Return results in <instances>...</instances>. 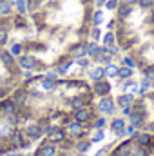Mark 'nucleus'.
I'll return each mask as SVG.
<instances>
[{"mask_svg": "<svg viewBox=\"0 0 154 156\" xmlns=\"http://www.w3.org/2000/svg\"><path fill=\"white\" fill-rule=\"evenodd\" d=\"M138 89H140V83L134 82L132 78L125 80L123 85H121V93H132V94H138Z\"/></svg>", "mask_w": 154, "mask_h": 156, "instance_id": "20", "label": "nucleus"}, {"mask_svg": "<svg viewBox=\"0 0 154 156\" xmlns=\"http://www.w3.org/2000/svg\"><path fill=\"white\" fill-rule=\"evenodd\" d=\"M89 37H91V40H94V42H100L103 35H102V31H100V27H96V26H93V27H91V35H89Z\"/></svg>", "mask_w": 154, "mask_h": 156, "instance_id": "38", "label": "nucleus"}, {"mask_svg": "<svg viewBox=\"0 0 154 156\" xmlns=\"http://www.w3.org/2000/svg\"><path fill=\"white\" fill-rule=\"evenodd\" d=\"M87 76H89L91 82L103 80V78H105V67H103V66H94V67H91V69H89Z\"/></svg>", "mask_w": 154, "mask_h": 156, "instance_id": "17", "label": "nucleus"}, {"mask_svg": "<svg viewBox=\"0 0 154 156\" xmlns=\"http://www.w3.org/2000/svg\"><path fill=\"white\" fill-rule=\"evenodd\" d=\"M11 100L16 104L18 109L24 107V105L27 104V100H29V93H27V89H18V91H15L13 96H11Z\"/></svg>", "mask_w": 154, "mask_h": 156, "instance_id": "13", "label": "nucleus"}, {"mask_svg": "<svg viewBox=\"0 0 154 156\" xmlns=\"http://www.w3.org/2000/svg\"><path fill=\"white\" fill-rule=\"evenodd\" d=\"M145 129H147L149 133H152V134H154V120H151V122H147V123H145Z\"/></svg>", "mask_w": 154, "mask_h": 156, "instance_id": "48", "label": "nucleus"}, {"mask_svg": "<svg viewBox=\"0 0 154 156\" xmlns=\"http://www.w3.org/2000/svg\"><path fill=\"white\" fill-rule=\"evenodd\" d=\"M107 123H109V122H107V118L102 115V116L94 118V122H93V129H105V127H107Z\"/></svg>", "mask_w": 154, "mask_h": 156, "instance_id": "35", "label": "nucleus"}, {"mask_svg": "<svg viewBox=\"0 0 154 156\" xmlns=\"http://www.w3.org/2000/svg\"><path fill=\"white\" fill-rule=\"evenodd\" d=\"M16 64H18L20 69H29V71L38 69V62H37V58L33 55H20L16 58Z\"/></svg>", "mask_w": 154, "mask_h": 156, "instance_id": "6", "label": "nucleus"}, {"mask_svg": "<svg viewBox=\"0 0 154 156\" xmlns=\"http://www.w3.org/2000/svg\"><path fill=\"white\" fill-rule=\"evenodd\" d=\"M111 89H113V85H111V82L107 80V78H103V80H96V82H93V94H96V96H109L111 94Z\"/></svg>", "mask_w": 154, "mask_h": 156, "instance_id": "4", "label": "nucleus"}, {"mask_svg": "<svg viewBox=\"0 0 154 156\" xmlns=\"http://www.w3.org/2000/svg\"><path fill=\"white\" fill-rule=\"evenodd\" d=\"M132 76H134V69H131L127 66H120L118 67V80L125 82V80H129V78H132Z\"/></svg>", "mask_w": 154, "mask_h": 156, "instance_id": "25", "label": "nucleus"}, {"mask_svg": "<svg viewBox=\"0 0 154 156\" xmlns=\"http://www.w3.org/2000/svg\"><path fill=\"white\" fill-rule=\"evenodd\" d=\"M131 156H149V149L140 147V145H134V147H132V153H131Z\"/></svg>", "mask_w": 154, "mask_h": 156, "instance_id": "37", "label": "nucleus"}, {"mask_svg": "<svg viewBox=\"0 0 154 156\" xmlns=\"http://www.w3.org/2000/svg\"><path fill=\"white\" fill-rule=\"evenodd\" d=\"M116 100L113 96H102L98 102H96V109L103 115V116H109V115H113L116 111Z\"/></svg>", "mask_w": 154, "mask_h": 156, "instance_id": "1", "label": "nucleus"}, {"mask_svg": "<svg viewBox=\"0 0 154 156\" xmlns=\"http://www.w3.org/2000/svg\"><path fill=\"white\" fill-rule=\"evenodd\" d=\"M13 15V2L0 0V18H9Z\"/></svg>", "mask_w": 154, "mask_h": 156, "instance_id": "21", "label": "nucleus"}, {"mask_svg": "<svg viewBox=\"0 0 154 156\" xmlns=\"http://www.w3.org/2000/svg\"><path fill=\"white\" fill-rule=\"evenodd\" d=\"M114 134H116V138H118V140H123V138H127V131H125V129L118 131V133H114Z\"/></svg>", "mask_w": 154, "mask_h": 156, "instance_id": "47", "label": "nucleus"}, {"mask_svg": "<svg viewBox=\"0 0 154 156\" xmlns=\"http://www.w3.org/2000/svg\"><path fill=\"white\" fill-rule=\"evenodd\" d=\"M132 113V105H127V107H121V116L125 118V116H129Z\"/></svg>", "mask_w": 154, "mask_h": 156, "instance_id": "46", "label": "nucleus"}, {"mask_svg": "<svg viewBox=\"0 0 154 156\" xmlns=\"http://www.w3.org/2000/svg\"><path fill=\"white\" fill-rule=\"evenodd\" d=\"M73 120H76V122H80V123H89L91 120H93V109L91 107H78V109H75V113H73Z\"/></svg>", "mask_w": 154, "mask_h": 156, "instance_id": "8", "label": "nucleus"}, {"mask_svg": "<svg viewBox=\"0 0 154 156\" xmlns=\"http://www.w3.org/2000/svg\"><path fill=\"white\" fill-rule=\"evenodd\" d=\"M121 66H127V67H131V69H136V67H138L136 60H134L132 56H129V55H123V56H121Z\"/></svg>", "mask_w": 154, "mask_h": 156, "instance_id": "36", "label": "nucleus"}, {"mask_svg": "<svg viewBox=\"0 0 154 156\" xmlns=\"http://www.w3.org/2000/svg\"><path fill=\"white\" fill-rule=\"evenodd\" d=\"M116 44V31H107L103 37H102V45H113Z\"/></svg>", "mask_w": 154, "mask_h": 156, "instance_id": "32", "label": "nucleus"}, {"mask_svg": "<svg viewBox=\"0 0 154 156\" xmlns=\"http://www.w3.org/2000/svg\"><path fill=\"white\" fill-rule=\"evenodd\" d=\"M9 53L15 56V58H18L20 55H24V44H11V47H9Z\"/></svg>", "mask_w": 154, "mask_h": 156, "instance_id": "34", "label": "nucleus"}, {"mask_svg": "<svg viewBox=\"0 0 154 156\" xmlns=\"http://www.w3.org/2000/svg\"><path fill=\"white\" fill-rule=\"evenodd\" d=\"M64 127H65L67 134H69V136H73V138H76V140L85 138V134H87V133H85V125H83V123H80V122H76V120H73V122L69 120Z\"/></svg>", "mask_w": 154, "mask_h": 156, "instance_id": "2", "label": "nucleus"}, {"mask_svg": "<svg viewBox=\"0 0 154 156\" xmlns=\"http://www.w3.org/2000/svg\"><path fill=\"white\" fill-rule=\"evenodd\" d=\"M89 104V98L85 96V94H75L71 100H69V105L73 107V109H78V107H85Z\"/></svg>", "mask_w": 154, "mask_h": 156, "instance_id": "19", "label": "nucleus"}, {"mask_svg": "<svg viewBox=\"0 0 154 156\" xmlns=\"http://www.w3.org/2000/svg\"><path fill=\"white\" fill-rule=\"evenodd\" d=\"M73 64H75L73 60H67V62L58 64V66H56V73H58V76H65V75L69 73V69H71V66H73Z\"/></svg>", "mask_w": 154, "mask_h": 156, "instance_id": "30", "label": "nucleus"}, {"mask_svg": "<svg viewBox=\"0 0 154 156\" xmlns=\"http://www.w3.org/2000/svg\"><path fill=\"white\" fill-rule=\"evenodd\" d=\"M143 76L154 80V64H149L147 67H143Z\"/></svg>", "mask_w": 154, "mask_h": 156, "instance_id": "42", "label": "nucleus"}, {"mask_svg": "<svg viewBox=\"0 0 154 156\" xmlns=\"http://www.w3.org/2000/svg\"><path fill=\"white\" fill-rule=\"evenodd\" d=\"M125 125H127V122H125V118H123V116L113 118V120L109 122V127H111V131H113V133H118V131L125 129Z\"/></svg>", "mask_w": 154, "mask_h": 156, "instance_id": "24", "label": "nucleus"}, {"mask_svg": "<svg viewBox=\"0 0 154 156\" xmlns=\"http://www.w3.org/2000/svg\"><path fill=\"white\" fill-rule=\"evenodd\" d=\"M127 122L131 123V125H136L138 129L140 127H143L147 122H145V111H138V109H132V113L127 116Z\"/></svg>", "mask_w": 154, "mask_h": 156, "instance_id": "11", "label": "nucleus"}, {"mask_svg": "<svg viewBox=\"0 0 154 156\" xmlns=\"http://www.w3.org/2000/svg\"><path fill=\"white\" fill-rule=\"evenodd\" d=\"M91 144H100L105 140V129H94V133L91 134Z\"/></svg>", "mask_w": 154, "mask_h": 156, "instance_id": "31", "label": "nucleus"}, {"mask_svg": "<svg viewBox=\"0 0 154 156\" xmlns=\"http://www.w3.org/2000/svg\"><path fill=\"white\" fill-rule=\"evenodd\" d=\"M132 5H129V4H125V2H120V5L116 7V16L120 18V20H125V18H129L131 15H132Z\"/></svg>", "mask_w": 154, "mask_h": 156, "instance_id": "16", "label": "nucleus"}, {"mask_svg": "<svg viewBox=\"0 0 154 156\" xmlns=\"http://www.w3.org/2000/svg\"><path fill=\"white\" fill-rule=\"evenodd\" d=\"M75 62H76L78 67H82V69H89V67H91V58H89V56L78 58V60H75Z\"/></svg>", "mask_w": 154, "mask_h": 156, "instance_id": "39", "label": "nucleus"}, {"mask_svg": "<svg viewBox=\"0 0 154 156\" xmlns=\"http://www.w3.org/2000/svg\"><path fill=\"white\" fill-rule=\"evenodd\" d=\"M56 85H58V80H51V78H45V76H42V80H40L42 91H54Z\"/></svg>", "mask_w": 154, "mask_h": 156, "instance_id": "26", "label": "nucleus"}, {"mask_svg": "<svg viewBox=\"0 0 154 156\" xmlns=\"http://www.w3.org/2000/svg\"><path fill=\"white\" fill-rule=\"evenodd\" d=\"M132 147H134V140L129 138V140H125L123 144H120L114 151H113V156H131Z\"/></svg>", "mask_w": 154, "mask_h": 156, "instance_id": "12", "label": "nucleus"}, {"mask_svg": "<svg viewBox=\"0 0 154 156\" xmlns=\"http://www.w3.org/2000/svg\"><path fill=\"white\" fill-rule=\"evenodd\" d=\"M138 5L143 9V11H149L154 7V0H138Z\"/></svg>", "mask_w": 154, "mask_h": 156, "instance_id": "40", "label": "nucleus"}, {"mask_svg": "<svg viewBox=\"0 0 154 156\" xmlns=\"http://www.w3.org/2000/svg\"><path fill=\"white\" fill-rule=\"evenodd\" d=\"M103 20H105L103 9H98V7H96V11L93 13V20H91V24H93V26H96V27H100V26L103 24Z\"/></svg>", "mask_w": 154, "mask_h": 156, "instance_id": "27", "label": "nucleus"}, {"mask_svg": "<svg viewBox=\"0 0 154 156\" xmlns=\"http://www.w3.org/2000/svg\"><path fill=\"white\" fill-rule=\"evenodd\" d=\"M47 138H49V142L60 145V144H64V142L67 140V131H65V127H62V125H54Z\"/></svg>", "mask_w": 154, "mask_h": 156, "instance_id": "7", "label": "nucleus"}, {"mask_svg": "<svg viewBox=\"0 0 154 156\" xmlns=\"http://www.w3.org/2000/svg\"><path fill=\"white\" fill-rule=\"evenodd\" d=\"M105 2H107V0H94V5H96L98 9H102V7L105 5Z\"/></svg>", "mask_w": 154, "mask_h": 156, "instance_id": "49", "label": "nucleus"}, {"mask_svg": "<svg viewBox=\"0 0 154 156\" xmlns=\"http://www.w3.org/2000/svg\"><path fill=\"white\" fill-rule=\"evenodd\" d=\"M0 156H4V154H0Z\"/></svg>", "mask_w": 154, "mask_h": 156, "instance_id": "55", "label": "nucleus"}, {"mask_svg": "<svg viewBox=\"0 0 154 156\" xmlns=\"http://www.w3.org/2000/svg\"><path fill=\"white\" fill-rule=\"evenodd\" d=\"M45 78H51V80H58V73H56V69H49V71H45V75H44Z\"/></svg>", "mask_w": 154, "mask_h": 156, "instance_id": "44", "label": "nucleus"}, {"mask_svg": "<svg viewBox=\"0 0 154 156\" xmlns=\"http://www.w3.org/2000/svg\"><path fill=\"white\" fill-rule=\"evenodd\" d=\"M5 156H26V154H16V153H5Z\"/></svg>", "mask_w": 154, "mask_h": 156, "instance_id": "52", "label": "nucleus"}, {"mask_svg": "<svg viewBox=\"0 0 154 156\" xmlns=\"http://www.w3.org/2000/svg\"><path fill=\"white\" fill-rule=\"evenodd\" d=\"M0 62H2L7 69H9V67H15V66H18V64H16V58H15L9 51H5V49H2V51H0Z\"/></svg>", "mask_w": 154, "mask_h": 156, "instance_id": "18", "label": "nucleus"}, {"mask_svg": "<svg viewBox=\"0 0 154 156\" xmlns=\"http://www.w3.org/2000/svg\"><path fill=\"white\" fill-rule=\"evenodd\" d=\"M27 2V11H37V0H26Z\"/></svg>", "mask_w": 154, "mask_h": 156, "instance_id": "45", "label": "nucleus"}, {"mask_svg": "<svg viewBox=\"0 0 154 156\" xmlns=\"http://www.w3.org/2000/svg\"><path fill=\"white\" fill-rule=\"evenodd\" d=\"M24 136L27 138V140H31V142H35V140H38L44 136V127L37 123V122H33V123H27L26 127H24Z\"/></svg>", "mask_w": 154, "mask_h": 156, "instance_id": "3", "label": "nucleus"}, {"mask_svg": "<svg viewBox=\"0 0 154 156\" xmlns=\"http://www.w3.org/2000/svg\"><path fill=\"white\" fill-rule=\"evenodd\" d=\"M105 67V78L107 80H113V78H118V67L120 66H116V64H107V66H103Z\"/></svg>", "mask_w": 154, "mask_h": 156, "instance_id": "29", "label": "nucleus"}, {"mask_svg": "<svg viewBox=\"0 0 154 156\" xmlns=\"http://www.w3.org/2000/svg\"><path fill=\"white\" fill-rule=\"evenodd\" d=\"M75 156H85V154H83V153H76Z\"/></svg>", "mask_w": 154, "mask_h": 156, "instance_id": "53", "label": "nucleus"}, {"mask_svg": "<svg viewBox=\"0 0 154 156\" xmlns=\"http://www.w3.org/2000/svg\"><path fill=\"white\" fill-rule=\"evenodd\" d=\"M152 91H154V80H152Z\"/></svg>", "mask_w": 154, "mask_h": 156, "instance_id": "54", "label": "nucleus"}, {"mask_svg": "<svg viewBox=\"0 0 154 156\" xmlns=\"http://www.w3.org/2000/svg\"><path fill=\"white\" fill-rule=\"evenodd\" d=\"M91 145H93V144H91L89 138H80L76 142V153H83V154H85V153L91 149Z\"/></svg>", "mask_w": 154, "mask_h": 156, "instance_id": "28", "label": "nucleus"}, {"mask_svg": "<svg viewBox=\"0 0 154 156\" xmlns=\"http://www.w3.org/2000/svg\"><path fill=\"white\" fill-rule=\"evenodd\" d=\"M69 55H71V58H73V60H78V58H83V56H87L85 44H82V42L75 44V45L69 49Z\"/></svg>", "mask_w": 154, "mask_h": 156, "instance_id": "15", "label": "nucleus"}, {"mask_svg": "<svg viewBox=\"0 0 154 156\" xmlns=\"http://www.w3.org/2000/svg\"><path fill=\"white\" fill-rule=\"evenodd\" d=\"M121 2H125L129 5H138V0H121Z\"/></svg>", "mask_w": 154, "mask_h": 156, "instance_id": "51", "label": "nucleus"}, {"mask_svg": "<svg viewBox=\"0 0 154 156\" xmlns=\"http://www.w3.org/2000/svg\"><path fill=\"white\" fill-rule=\"evenodd\" d=\"M151 89H152V80L147 78V76H143L140 80V89H138V94H136V96H145Z\"/></svg>", "mask_w": 154, "mask_h": 156, "instance_id": "22", "label": "nucleus"}, {"mask_svg": "<svg viewBox=\"0 0 154 156\" xmlns=\"http://www.w3.org/2000/svg\"><path fill=\"white\" fill-rule=\"evenodd\" d=\"M107 27H109L111 31H114L116 29V20H109V22H107Z\"/></svg>", "mask_w": 154, "mask_h": 156, "instance_id": "50", "label": "nucleus"}, {"mask_svg": "<svg viewBox=\"0 0 154 156\" xmlns=\"http://www.w3.org/2000/svg\"><path fill=\"white\" fill-rule=\"evenodd\" d=\"M136 102V94L132 93H121L120 96H116V105L121 109V107H127V105H134Z\"/></svg>", "mask_w": 154, "mask_h": 156, "instance_id": "14", "label": "nucleus"}, {"mask_svg": "<svg viewBox=\"0 0 154 156\" xmlns=\"http://www.w3.org/2000/svg\"><path fill=\"white\" fill-rule=\"evenodd\" d=\"M134 140V144L136 145H140V147H145V149H151L154 147V134L152 133H138V136L136 138H132Z\"/></svg>", "mask_w": 154, "mask_h": 156, "instance_id": "10", "label": "nucleus"}, {"mask_svg": "<svg viewBox=\"0 0 154 156\" xmlns=\"http://www.w3.org/2000/svg\"><path fill=\"white\" fill-rule=\"evenodd\" d=\"M35 156H58V147H56V144L49 142V138H47V140H44L40 144V147H38V151L35 153Z\"/></svg>", "mask_w": 154, "mask_h": 156, "instance_id": "5", "label": "nucleus"}, {"mask_svg": "<svg viewBox=\"0 0 154 156\" xmlns=\"http://www.w3.org/2000/svg\"><path fill=\"white\" fill-rule=\"evenodd\" d=\"M107 51L111 56H118L120 55V45L118 44H113V45H107Z\"/></svg>", "mask_w": 154, "mask_h": 156, "instance_id": "43", "label": "nucleus"}, {"mask_svg": "<svg viewBox=\"0 0 154 156\" xmlns=\"http://www.w3.org/2000/svg\"><path fill=\"white\" fill-rule=\"evenodd\" d=\"M13 7H16V15H26L27 13V2L26 0H15L13 2Z\"/></svg>", "mask_w": 154, "mask_h": 156, "instance_id": "33", "label": "nucleus"}, {"mask_svg": "<svg viewBox=\"0 0 154 156\" xmlns=\"http://www.w3.org/2000/svg\"><path fill=\"white\" fill-rule=\"evenodd\" d=\"M24 140H26L24 133H22L20 129H13V131H11V134L7 136L9 149H20V147H22V144H24Z\"/></svg>", "mask_w": 154, "mask_h": 156, "instance_id": "9", "label": "nucleus"}, {"mask_svg": "<svg viewBox=\"0 0 154 156\" xmlns=\"http://www.w3.org/2000/svg\"><path fill=\"white\" fill-rule=\"evenodd\" d=\"M100 44L98 42H94V40H89V42H85V49H87V56L89 58H94L98 53H100Z\"/></svg>", "mask_w": 154, "mask_h": 156, "instance_id": "23", "label": "nucleus"}, {"mask_svg": "<svg viewBox=\"0 0 154 156\" xmlns=\"http://www.w3.org/2000/svg\"><path fill=\"white\" fill-rule=\"evenodd\" d=\"M120 2H121V0H107L103 7H105V9H109V11H116V7L120 5Z\"/></svg>", "mask_w": 154, "mask_h": 156, "instance_id": "41", "label": "nucleus"}]
</instances>
